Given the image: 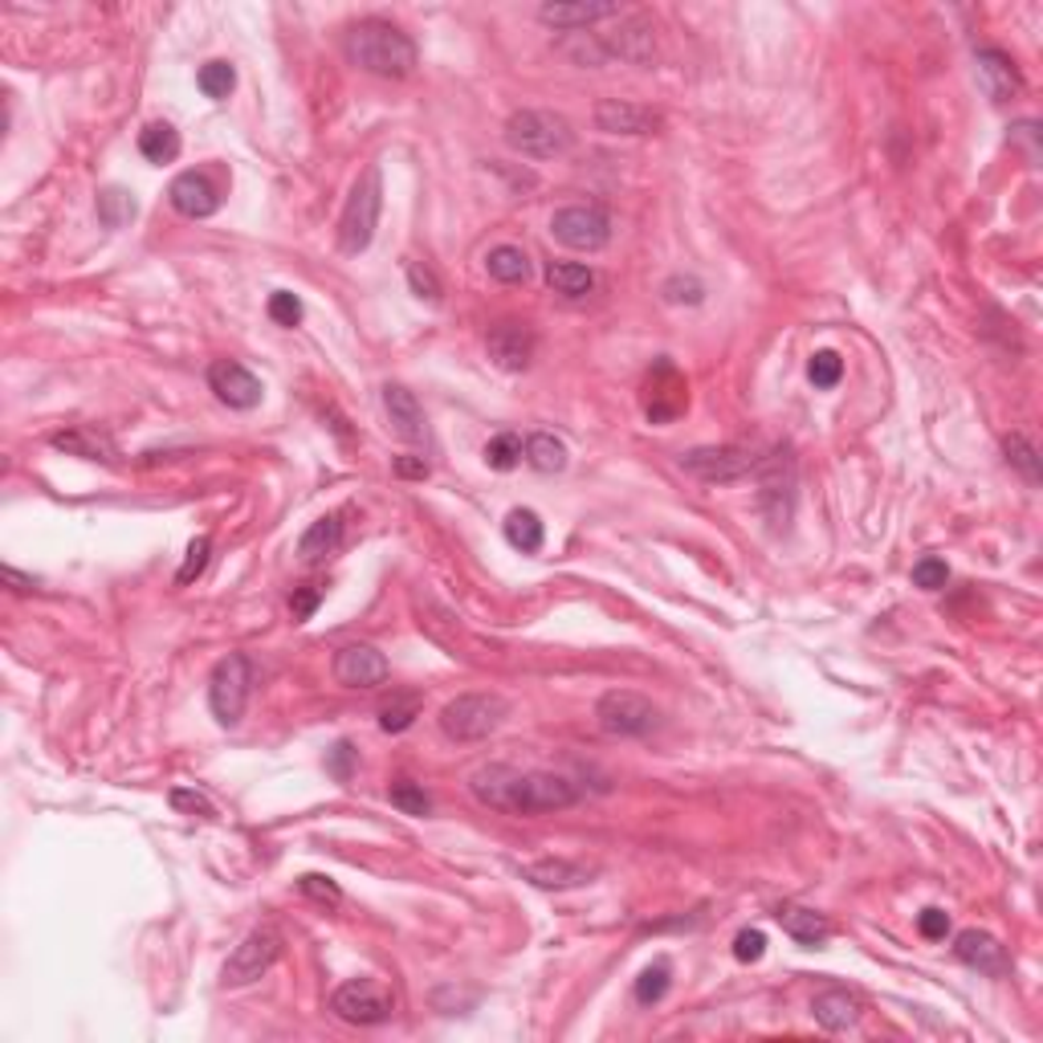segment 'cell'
I'll return each mask as SVG.
<instances>
[{"label": "cell", "mask_w": 1043, "mask_h": 1043, "mask_svg": "<svg viewBox=\"0 0 1043 1043\" xmlns=\"http://www.w3.org/2000/svg\"><path fill=\"white\" fill-rule=\"evenodd\" d=\"M209 388L217 391V400L229 408H257L261 404V379L249 367L233 364V359H217L209 367Z\"/></svg>", "instance_id": "cell-15"}, {"label": "cell", "mask_w": 1043, "mask_h": 1043, "mask_svg": "<svg viewBox=\"0 0 1043 1043\" xmlns=\"http://www.w3.org/2000/svg\"><path fill=\"white\" fill-rule=\"evenodd\" d=\"M318 603H323V587H298V591L289 596V615H294L298 624H306V620L318 612Z\"/></svg>", "instance_id": "cell-47"}, {"label": "cell", "mask_w": 1043, "mask_h": 1043, "mask_svg": "<svg viewBox=\"0 0 1043 1043\" xmlns=\"http://www.w3.org/2000/svg\"><path fill=\"white\" fill-rule=\"evenodd\" d=\"M417 717H420V697L417 693H404V697H396V702H388L383 709H379V730L404 734Z\"/></svg>", "instance_id": "cell-32"}, {"label": "cell", "mask_w": 1043, "mask_h": 1043, "mask_svg": "<svg viewBox=\"0 0 1043 1043\" xmlns=\"http://www.w3.org/2000/svg\"><path fill=\"white\" fill-rule=\"evenodd\" d=\"M249 685H253V668H249V656H241V652L224 656L221 665L212 668L209 705H212V717H217L221 726H236V721L245 717Z\"/></svg>", "instance_id": "cell-7"}, {"label": "cell", "mask_w": 1043, "mask_h": 1043, "mask_svg": "<svg viewBox=\"0 0 1043 1043\" xmlns=\"http://www.w3.org/2000/svg\"><path fill=\"white\" fill-rule=\"evenodd\" d=\"M668 982H673V966H668V962H652L649 970L636 978V1003H644V1007L661 1003V999L668 994Z\"/></svg>", "instance_id": "cell-34"}, {"label": "cell", "mask_w": 1043, "mask_h": 1043, "mask_svg": "<svg viewBox=\"0 0 1043 1043\" xmlns=\"http://www.w3.org/2000/svg\"><path fill=\"white\" fill-rule=\"evenodd\" d=\"M489 359L506 371H526L530 359H535V335L522 323H502L489 330Z\"/></svg>", "instance_id": "cell-20"}, {"label": "cell", "mask_w": 1043, "mask_h": 1043, "mask_svg": "<svg viewBox=\"0 0 1043 1043\" xmlns=\"http://www.w3.org/2000/svg\"><path fill=\"white\" fill-rule=\"evenodd\" d=\"M509 705L497 693H465L441 709V730L453 742H482L506 721Z\"/></svg>", "instance_id": "cell-4"}, {"label": "cell", "mask_w": 1043, "mask_h": 1043, "mask_svg": "<svg viewBox=\"0 0 1043 1043\" xmlns=\"http://www.w3.org/2000/svg\"><path fill=\"white\" fill-rule=\"evenodd\" d=\"M0 575H4V583L13 587V591H33V579H29V575H21L17 567H4Z\"/></svg>", "instance_id": "cell-52"}, {"label": "cell", "mask_w": 1043, "mask_h": 1043, "mask_svg": "<svg viewBox=\"0 0 1043 1043\" xmlns=\"http://www.w3.org/2000/svg\"><path fill=\"white\" fill-rule=\"evenodd\" d=\"M277 954H282V934L270 926L253 929L233 950V958L224 962L221 982L224 987H249V982H257V978L277 962Z\"/></svg>", "instance_id": "cell-11"}, {"label": "cell", "mask_w": 1043, "mask_h": 1043, "mask_svg": "<svg viewBox=\"0 0 1043 1043\" xmlns=\"http://www.w3.org/2000/svg\"><path fill=\"white\" fill-rule=\"evenodd\" d=\"M506 144L526 159H562L575 147V127L555 110H518L506 123Z\"/></svg>", "instance_id": "cell-3"}, {"label": "cell", "mask_w": 1043, "mask_h": 1043, "mask_svg": "<svg viewBox=\"0 0 1043 1043\" xmlns=\"http://www.w3.org/2000/svg\"><path fill=\"white\" fill-rule=\"evenodd\" d=\"M470 791L482 808L506 811V815H542V811H562L579 803V787L567 775L522 770L509 762H489V767L473 770Z\"/></svg>", "instance_id": "cell-1"}, {"label": "cell", "mask_w": 1043, "mask_h": 1043, "mask_svg": "<svg viewBox=\"0 0 1043 1043\" xmlns=\"http://www.w3.org/2000/svg\"><path fill=\"white\" fill-rule=\"evenodd\" d=\"M861 999L847 991H823L815 994V1003H811V1015H815V1023L828 1031H847L856 1019H861Z\"/></svg>", "instance_id": "cell-25"}, {"label": "cell", "mask_w": 1043, "mask_h": 1043, "mask_svg": "<svg viewBox=\"0 0 1043 1043\" xmlns=\"http://www.w3.org/2000/svg\"><path fill=\"white\" fill-rule=\"evenodd\" d=\"M702 298H705V286L697 277H668L665 282V302H673V306H681V302L697 306Z\"/></svg>", "instance_id": "cell-43"}, {"label": "cell", "mask_w": 1043, "mask_h": 1043, "mask_svg": "<svg viewBox=\"0 0 1043 1043\" xmlns=\"http://www.w3.org/2000/svg\"><path fill=\"white\" fill-rule=\"evenodd\" d=\"M913 583L921 587V591H941V587L950 583V567L941 559H921L913 567Z\"/></svg>", "instance_id": "cell-42"}, {"label": "cell", "mask_w": 1043, "mask_h": 1043, "mask_svg": "<svg viewBox=\"0 0 1043 1043\" xmlns=\"http://www.w3.org/2000/svg\"><path fill=\"white\" fill-rule=\"evenodd\" d=\"M917 929H921V938H926V941H946V934H950V913H946V909H921V917H917Z\"/></svg>", "instance_id": "cell-49"}, {"label": "cell", "mask_w": 1043, "mask_h": 1043, "mask_svg": "<svg viewBox=\"0 0 1043 1043\" xmlns=\"http://www.w3.org/2000/svg\"><path fill=\"white\" fill-rule=\"evenodd\" d=\"M596 127L603 135H652L661 127V115L640 103H628V98H603V103H596Z\"/></svg>", "instance_id": "cell-17"}, {"label": "cell", "mask_w": 1043, "mask_h": 1043, "mask_svg": "<svg viewBox=\"0 0 1043 1043\" xmlns=\"http://www.w3.org/2000/svg\"><path fill=\"white\" fill-rule=\"evenodd\" d=\"M547 286L555 289V294H562V298H583V294H591V286H596V274H591L587 265H579V261H550Z\"/></svg>", "instance_id": "cell-29"}, {"label": "cell", "mask_w": 1043, "mask_h": 1043, "mask_svg": "<svg viewBox=\"0 0 1043 1043\" xmlns=\"http://www.w3.org/2000/svg\"><path fill=\"white\" fill-rule=\"evenodd\" d=\"M550 233L575 253H596L612 241V217L600 204H571L550 217Z\"/></svg>", "instance_id": "cell-8"}, {"label": "cell", "mask_w": 1043, "mask_h": 1043, "mask_svg": "<svg viewBox=\"0 0 1043 1043\" xmlns=\"http://www.w3.org/2000/svg\"><path fill=\"white\" fill-rule=\"evenodd\" d=\"M168 200L171 209L180 212V217H192V221H204V217H212V212L221 209V188L204 176V171H183V176H176L168 188Z\"/></svg>", "instance_id": "cell-16"}, {"label": "cell", "mask_w": 1043, "mask_h": 1043, "mask_svg": "<svg viewBox=\"0 0 1043 1043\" xmlns=\"http://www.w3.org/2000/svg\"><path fill=\"white\" fill-rule=\"evenodd\" d=\"M383 412L391 420V432L408 444H429V420H424V408L417 404V396L400 383H388L383 388Z\"/></svg>", "instance_id": "cell-18"}, {"label": "cell", "mask_w": 1043, "mask_h": 1043, "mask_svg": "<svg viewBox=\"0 0 1043 1043\" xmlns=\"http://www.w3.org/2000/svg\"><path fill=\"white\" fill-rule=\"evenodd\" d=\"M644 417L649 424H673L677 417H685L689 408V388H685V376L668 359H656L644 379Z\"/></svg>", "instance_id": "cell-10"}, {"label": "cell", "mask_w": 1043, "mask_h": 1043, "mask_svg": "<svg viewBox=\"0 0 1043 1043\" xmlns=\"http://www.w3.org/2000/svg\"><path fill=\"white\" fill-rule=\"evenodd\" d=\"M522 876L538 888H579L596 876V868L579 861H535L522 868Z\"/></svg>", "instance_id": "cell-24"}, {"label": "cell", "mask_w": 1043, "mask_h": 1043, "mask_svg": "<svg viewBox=\"0 0 1043 1043\" xmlns=\"http://www.w3.org/2000/svg\"><path fill=\"white\" fill-rule=\"evenodd\" d=\"M522 449H526L522 436H514V432H497L494 441L485 444V465L497 473H509L522 461Z\"/></svg>", "instance_id": "cell-33"}, {"label": "cell", "mask_w": 1043, "mask_h": 1043, "mask_svg": "<svg viewBox=\"0 0 1043 1043\" xmlns=\"http://www.w3.org/2000/svg\"><path fill=\"white\" fill-rule=\"evenodd\" d=\"M542 538H547V530H542V518H538L535 509H509L506 514L509 547L522 550V555H538V550H542Z\"/></svg>", "instance_id": "cell-27"}, {"label": "cell", "mask_w": 1043, "mask_h": 1043, "mask_svg": "<svg viewBox=\"0 0 1043 1043\" xmlns=\"http://www.w3.org/2000/svg\"><path fill=\"white\" fill-rule=\"evenodd\" d=\"M139 151H144L147 164H171L180 156V135L168 127V123H151V127L139 135Z\"/></svg>", "instance_id": "cell-31"}, {"label": "cell", "mask_w": 1043, "mask_h": 1043, "mask_svg": "<svg viewBox=\"0 0 1043 1043\" xmlns=\"http://www.w3.org/2000/svg\"><path fill=\"white\" fill-rule=\"evenodd\" d=\"M196 82H200V91L209 94V98H229L236 86V70L229 62H204Z\"/></svg>", "instance_id": "cell-36"}, {"label": "cell", "mask_w": 1043, "mask_h": 1043, "mask_svg": "<svg viewBox=\"0 0 1043 1043\" xmlns=\"http://www.w3.org/2000/svg\"><path fill=\"white\" fill-rule=\"evenodd\" d=\"M355 750L351 742H335L330 750H326V775L335 782H351V775H355Z\"/></svg>", "instance_id": "cell-40"}, {"label": "cell", "mask_w": 1043, "mask_h": 1043, "mask_svg": "<svg viewBox=\"0 0 1043 1043\" xmlns=\"http://www.w3.org/2000/svg\"><path fill=\"white\" fill-rule=\"evenodd\" d=\"M596 721L612 738H644V734L656 730L661 714H656V705L649 697H640L632 689H612L596 702Z\"/></svg>", "instance_id": "cell-6"}, {"label": "cell", "mask_w": 1043, "mask_h": 1043, "mask_svg": "<svg viewBox=\"0 0 1043 1043\" xmlns=\"http://www.w3.org/2000/svg\"><path fill=\"white\" fill-rule=\"evenodd\" d=\"M396 473H400V477H429V461H424V456H400V461H396Z\"/></svg>", "instance_id": "cell-51"}, {"label": "cell", "mask_w": 1043, "mask_h": 1043, "mask_svg": "<svg viewBox=\"0 0 1043 1043\" xmlns=\"http://www.w3.org/2000/svg\"><path fill=\"white\" fill-rule=\"evenodd\" d=\"M339 547H343V518L339 514H326V518H318L310 530L298 538V559L323 562L326 555H335Z\"/></svg>", "instance_id": "cell-26"}, {"label": "cell", "mask_w": 1043, "mask_h": 1043, "mask_svg": "<svg viewBox=\"0 0 1043 1043\" xmlns=\"http://www.w3.org/2000/svg\"><path fill=\"white\" fill-rule=\"evenodd\" d=\"M379 209H383L379 168H367L364 176H359V183H355V192H351V200H347L343 221H339V249L347 253V257H359V253L371 245L376 224H379Z\"/></svg>", "instance_id": "cell-5"}, {"label": "cell", "mask_w": 1043, "mask_h": 1043, "mask_svg": "<svg viewBox=\"0 0 1043 1043\" xmlns=\"http://www.w3.org/2000/svg\"><path fill=\"white\" fill-rule=\"evenodd\" d=\"M974 78L991 103H1011V98H1019V91H1023L1019 65L1011 62V53L994 50V45H982V50L974 53Z\"/></svg>", "instance_id": "cell-13"}, {"label": "cell", "mask_w": 1043, "mask_h": 1043, "mask_svg": "<svg viewBox=\"0 0 1043 1043\" xmlns=\"http://www.w3.org/2000/svg\"><path fill=\"white\" fill-rule=\"evenodd\" d=\"M758 461L762 456H755L742 444H705V449L681 453V470L693 473L697 482H738L758 470Z\"/></svg>", "instance_id": "cell-9"}, {"label": "cell", "mask_w": 1043, "mask_h": 1043, "mask_svg": "<svg viewBox=\"0 0 1043 1043\" xmlns=\"http://www.w3.org/2000/svg\"><path fill=\"white\" fill-rule=\"evenodd\" d=\"M270 318H274L277 326H298L302 323V302L289 294V289H277L274 298H270Z\"/></svg>", "instance_id": "cell-44"}, {"label": "cell", "mask_w": 1043, "mask_h": 1043, "mask_svg": "<svg viewBox=\"0 0 1043 1043\" xmlns=\"http://www.w3.org/2000/svg\"><path fill=\"white\" fill-rule=\"evenodd\" d=\"M808 379L815 383L820 391H832L840 379H844V359L835 351H815L808 364Z\"/></svg>", "instance_id": "cell-38"}, {"label": "cell", "mask_w": 1043, "mask_h": 1043, "mask_svg": "<svg viewBox=\"0 0 1043 1043\" xmlns=\"http://www.w3.org/2000/svg\"><path fill=\"white\" fill-rule=\"evenodd\" d=\"M1003 449H1007V461H1011L1031 485H1040V453H1035V444H1031L1028 436L1011 432V436L1003 441Z\"/></svg>", "instance_id": "cell-35"}, {"label": "cell", "mask_w": 1043, "mask_h": 1043, "mask_svg": "<svg viewBox=\"0 0 1043 1043\" xmlns=\"http://www.w3.org/2000/svg\"><path fill=\"white\" fill-rule=\"evenodd\" d=\"M388 661L383 652H376L371 644H347V649L335 656V681L347 685V689H379L388 681Z\"/></svg>", "instance_id": "cell-14"}, {"label": "cell", "mask_w": 1043, "mask_h": 1043, "mask_svg": "<svg viewBox=\"0 0 1043 1043\" xmlns=\"http://www.w3.org/2000/svg\"><path fill=\"white\" fill-rule=\"evenodd\" d=\"M408 286H412V294H420V298L429 302H441V282H436V274L432 270H424V265H408Z\"/></svg>", "instance_id": "cell-48"}, {"label": "cell", "mask_w": 1043, "mask_h": 1043, "mask_svg": "<svg viewBox=\"0 0 1043 1043\" xmlns=\"http://www.w3.org/2000/svg\"><path fill=\"white\" fill-rule=\"evenodd\" d=\"M343 53L347 62L376 74V78H408L417 70V45L408 33H400L388 21H359V25L347 29L343 38Z\"/></svg>", "instance_id": "cell-2"}, {"label": "cell", "mask_w": 1043, "mask_h": 1043, "mask_svg": "<svg viewBox=\"0 0 1043 1043\" xmlns=\"http://www.w3.org/2000/svg\"><path fill=\"white\" fill-rule=\"evenodd\" d=\"M135 217V200H130L127 192H118V188H106L103 196H98V221L106 224V229H123V224Z\"/></svg>", "instance_id": "cell-37"}, {"label": "cell", "mask_w": 1043, "mask_h": 1043, "mask_svg": "<svg viewBox=\"0 0 1043 1043\" xmlns=\"http://www.w3.org/2000/svg\"><path fill=\"white\" fill-rule=\"evenodd\" d=\"M522 456L535 465L538 473H562L567 470V444L555 436V432H535V436H526V449H522Z\"/></svg>", "instance_id": "cell-30"}, {"label": "cell", "mask_w": 1043, "mask_h": 1043, "mask_svg": "<svg viewBox=\"0 0 1043 1043\" xmlns=\"http://www.w3.org/2000/svg\"><path fill=\"white\" fill-rule=\"evenodd\" d=\"M954 954H958L970 970H978V974L999 978L1011 970V958H1007V950L999 946V938L982 934V929H962V934L954 938Z\"/></svg>", "instance_id": "cell-19"}, {"label": "cell", "mask_w": 1043, "mask_h": 1043, "mask_svg": "<svg viewBox=\"0 0 1043 1043\" xmlns=\"http://www.w3.org/2000/svg\"><path fill=\"white\" fill-rule=\"evenodd\" d=\"M209 555H212V538H192V547H188V559H183L180 575H176V583H192L196 575L209 567Z\"/></svg>", "instance_id": "cell-41"}, {"label": "cell", "mask_w": 1043, "mask_h": 1043, "mask_svg": "<svg viewBox=\"0 0 1043 1043\" xmlns=\"http://www.w3.org/2000/svg\"><path fill=\"white\" fill-rule=\"evenodd\" d=\"M171 808L180 811H200V815H212V803L204 796H196V791H171Z\"/></svg>", "instance_id": "cell-50"}, {"label": "cell", "mask_w": 1043, "mask_h": 1043, "mask_svg": "<svg viewBox=\"0 0 1043 1043\" xmlns=\"http://www.w3.org/2000/svg\"><path fill=\"white\" fill-rule=\"evenodd\" d=\"M50 444L57 449V453L82 456V461H103V465H115V461H118L115 441H110L106 432H98V429H86V424H78V429H65V432H53Z\"/></svg>", "instance_id": "cell-21"}, {"label": "cell", "mask_w": 1043, "mask_h": 1043, "mask_svg": "<svg viewBox=\"0 0 1043 1043\" xmlns=\"http://www.w3.org/2000/svg\"><path fill=\"white\" fill-rule=\"evenodd\" d=\"M298 888H302V893H306V897L323 900V905H339V900H343L339 885H335V881H330V876H318V873L302 876V881H298Z\"/></svg>", "instance_id": "cell-45"}, {"label": "cell", "mask_w": 1043, "mask_h": 1043, "mask_svg": "<svg viewBox=\"0 0 1043 1043\" xmlns=\"http://www.w3.org/2000/svg\"><path fill=\"white\" fill-rule=\"evenodd\" d=\"M767 954V934L762 929H742L738 938H734V958L738 962H758Z\"/></svg>", "instance_id": "cell-46"}, {"label": "cell", "mask_w": 1043, "mask_h": 1043, "mask_svg": "<svg viewBox=\"0 0 1043 1043\" xmlns=\"http://www.w3.org/2000/svg\"><path fill=\"white\" fill-rule=\"evenodd\" d=\"M388 799H391V808H400L404 815H429L432 811V799L424 796V787H417V782H396L388 791Z\"/></svg>", "instance_id": "cell-39"}, {"label": "cell", "mask_w": 1043, "mask_h": 1043, "mask_svg": "<svg viewBox=\"0 0 1043 1043\" xmlns=\"http://www.w3.org/2000/svg\"><path fill=\"white\" fill-rule=\"evenodd\" d=\"M485 270H489V277L502 282V286H518V282L530 277V257H526L518 245H497L485 253Z\"/></svg>", "instance_id": "cell-28"}, {"label": "cell", "mask_w": 1043, "mask_h": 1043, "mask_svg": "<svg viewBox=\"0 0 1043 1043\" xmlns=\"http://www.w3.org/2000/svg\"><path fill=\"white\" fill-rule=\"evenodd\" d=\"M608 17H620V4H608V0H596V4H542L538 9V21L550 29H587L596 21H608Z\"/></svg>", "instance_id": "cell-22"}, {"label": "cell", "mask_w": 1043, "mask_h": 1043, "mask_svg": "<svg viewBox=\"0 0 1043 1043\" xmlns=\"http://www.w3.org/2000/svg\"><path fill=\"white\" fill-rule=\"evenodd\" d=\"M330 1011H335L343 1023L376 1028V1023H388L391 1019V994H383L376 982H367V978H355V982H343L339 991H335Z\"/></svg>", "instance_id": "cell-12"}, {"label": "cell", "mask_w": 1043, "mask_h": 1043, "mask_svg": "<svg viewBox=\"0 0 1043 1043\" xmlns=\"http://www.w3.org/2000/svg\"><path fill=\"white\" fill-rule=\"evenodd\" d=\"M775 917H779L782 934L796 938L799 946H823V941L832 938V921L815 909H803V905H779Z\"/></svg>", "instance_id": "cell-23"}]
</instances>
